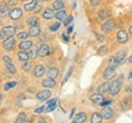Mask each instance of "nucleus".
I'll return each mask as SVG.
<instances>
[{
  "mask_svg": "<svg viewBox=\"0 0 132 123\" xmlns=\"http://www.w3.org/2000/svg\"><path fill=\"white\" fill-rule=\"evenodd\" d=\"M122 84H123V76H120L119 78L114 79L111 83H109V91L110 95H118L120 93V90L122 88Z\"/></svg>",
  "mask_w": 132,
  "mask_h": 123,
  "instance_id": "1",
  "label": "nucleus"
},
{
  "mask_svg": "<svg viewBox=\"0 0 132 123\" xmlns=\"http://www.w3.org/2000/svg\"><path fill=\"white\" fill-rule=\"evenodd\" d=\"M15 45H16V38L14 35H10V37H6V38L3 40V48L7 51H11L14 50Z\"/></svg>",
  "mask_w": 132,
  "mask_h": 123,
  "instance_id": "2",
  "label": "nucleus"
},
{
  "mask_svg": "<svg viewBox=\"0 0 132 123\" xmlns=\"http://www.w3.org/2000/svg\"><path fill=\"white\" fill-rule=\"evenodd\" d=\"M22 15H23L22 9H20V7H17V6H15V7H12V9H10V11H9V17L12 20V21H19V20L22 17Z\"/></svg>",
  "mask_w": 132,
  "mask_h": 123,
  "instance_id": "3",
  "label": "nucleus"
},
{
  "mask_svg": "<svg viewBox=\"0 0 132 123\" xmlns=\"http://www.w3.org/2000/svg\"><path fill=\"white\" fill-rule=\"evenodd\" d=\"M3 61L5 62L6 71L9 72L10 74H15V73H16V67H15L14 62H12V60H11V57H10V56H6V55H5V56L3 57Z\"/></svg>",
  "mask_w": 132,
  "mask_h": 123,
  "instance_id": "4",
  "label": "nucleus"
},
{
  "mask_svg": "<svg viewBox=\"0 0 132 123\" xmlns=\"http://www.w3.org/2000/svg\"><path fill=\"white\" fill-rule=\"evenodd\" d=\"M114 28H115V21H114L113 18H108L100 26V29H102L103 33H109V32H111Z\"/></svg>",
  "mask_w": 132,
  "mask_h": 123,
  "instance_id": "5",
  "label": "nucleus"
},
{
  "mask_svg": "<svg viewBox=\"0 0 132 123\" xmlns=\"http://www.w3.org/2000/svg\"><path fill=\"white\" fill-rule=\"evenodd\" d=\"M116 40H118L119 44H125V43L128 42V32L123 31V29H120L116 33Z\"/></svg>",
  "mask_w": 132,
  "mask_h": 123,
  "instance_id": "6",
  "label": "nucleus"
},
{
  "mask_svg": "<svg viewBox=\"0 0 132 123\" xmlns=\"http://www.w3.org/2000/svg\"><path fill=\"white\" fill-rule=\"evenodd\" d=\"M50 96H52V91L49 89L40 90V91H38L37 95H36L37 100H39V101H47V100H49Z\"/></svg>",
  "mask_w": 132,
  "mask_h": 123,
  "instance_id": "7",
  "label": "nucleus"
},
{
  "mask_svg": "<svg viewBox=\"0 0 132 123\" xmlns=\"http://www.w3.org/2000/svg\"><path fill=\"white\" fill-rule=\"evenodd\" d=\"M49 52H50V48H49V45H47V44H42L38 48L37 56H39V57H45L47 55H49Z\"/></svg>",
  "mask_w": 132,
  "mask_h": 123,
  "instance_id": "8",
  "label": "nucleus"
},
{
  "mask_svg": "<svg viewBox=\"0 0 132 123\" xmlns=\"http://www.w3.org/2000/svg\"><path fill=\"white\" fill-rule=\"evenodd\" d=\"M102 116H103L104 119H111L114 117V110L110 106H103Z\"/></svg>",
  "mask_w": 132,
  "mask_h": 123,
  "instance_id": "9",
  "label": "nucleus"
},
{
  "mask_svg": "<svg viewBox=\"0 0 132 123\" xmlns=\"http://www.w3.org/2000/svg\"><path fill=\"white\" fill-rule=\"evenodd\" d=\"M116 74V71H115V68H111V67H108V68H105L104 70V73H103V78L105 81H110V79H113L114 77Z\"/></svg>",
  "mask_w": 132,
  "mask_h": 123,
  "instance_id": "10",
  "label": "nucleus"
},
{
  "mask_svg": "<svg viewBox=\"0 0 132 123\" xmlns=\"http://www.w3.org/2000/svg\"><path fill=\"white\" fill-rule=\"evenodd\" d=\"M45 74V67L43 66V65H37V66L34 67V70H33V76L36 77V78H40Z\"/></svg>",
  "mask_w": 132,
  "mask_h": 123,
  "instance_id": "11",
  "label": "nucleus"
},
{
  "mask_svg": "<svg viewBox=\"0 0 132 123\" xmlns=\"http://www.w3.org/2000/svg\"><path fill=\"white\" fill-rule=\"evenodd\" d=\"M89 99H90V101H92L93 104L100 105V102H102L105 98H104V94H102V93H94V94H92L89 96Z\"/></svg>",
  "mask_w": 132,
  "mask_h": 123,
  "instance_id": "12",
  "label": "nucleus"
},
{
  "mask_svg": "<svg viewBox=\"0 0 132 123\" xmlns=\"http://www.w3.org/2000/svg\"><path fill=\"white\" fill-rule=\"evenodd\" d=\"M54 16H55V12H54V10L52 9V7H47V9H44L43 10V12H42V17L44 20H52L54 18Z\"/></svg>",
  "mask_w": 132,
  "mask_h": 123,
  "instance_id": "13",
  "label": "nucleus"
},
{
  "mask_svg": "<svg viewBox=\"0 0 132 123\" xmlns=\"http://www.w3.org/2000/svg\"><path fill=\"white\" fill-rule=\"evenodd\" d=\"M1 32L4 33L5 38H6V37H10V35H14L15 32H16V27H14V26H4Z\"/></svg>",
  "mask_w": 132,
  "mask_h": 123,
  "instance_id": "14",
  "label": "nucleus"
},
{
  "mask_svg": "<svg viewBox=\"0 0 132 123\" xmlns=\"http://www.w3.org/2000/svg\"><path fill=\"white\" fill-rule=\"evenodd\" d=\"M40 33H42V29L39 27V24L29 27V31H28L29 37H38V35H40Z\"/></svg>",
  "mask_w": 132,
  "mask_h": 123,
  "instance_id": "15",
  "label": "nucleus"
},
{
  "mask_svg": "<svg viewBox=\"0 0 132 123\" xmlns=\"http://www.w3.org/2000/svg\"><path fill=\"white\" fill-rule=\"evenodd\" d=\"M56 104H57V98L49 100L47 106H45V112H52V111H54V110L56 109Z\"/></svg>",
  "mask_w": 132,
  "mask_h": 123,
  "instance_id": "16",
  "label": "nucleus"
},
{
  "mask_svg": "<svg viewBox=\"0 0 132 123\" xmlns=\"http://www.w3.org/2000/svg\"><path fill=\"white\" fill-rule=\"evenodd\" d=\"M86 119H87L86 112H80V113L76 115L75 117H72V121L75 123H83V122H86Z\"/></svg>",
  "mask_w": 132,
  "mask_h": 123,
  "instance_id": "17",
  "label": "nucleus"
},
{
  "mask_svg": "<svg viewBox=\"0 0 132 123\" xmlns=\"http://www.w3.org/2000/svg\"><path fill=\"white\" fill-rule=\"evenodd\" d=\"M55 84H56V82H55V79H52V78H45L44 81L42 82V85L43 88H47V89H49V88H54L55 87Z\"/></svg>",
  "mask_w": 132,
  "mask_h": 123,
  "instance_id": "18",
  "label": "nucleus"
},
{
  "mask_svg": "<svg viewBox=\"0 0 132 123\" xmlns=\"http://www.w3.org/2000/svg\"><path fill=\"white\" fill-rule=\"evenodd\" d=\"M47 74L49 78H52V79H56L57 76H59V68L57 67H50L49 70H48Z\"/></svg>",
  "mask_w": 132,
  "mask_h": 123,
  "instance_id": "19",
  "label": "nucleus"
},
{
  "mask_svg": "<svg viewBox=\"0 0 132 123\" xmlns=\"http://www.w3.org/2000/svg\"><path fill=\"white\" fill-rule=\"evenodd\" d=\"M66 16H67V14H66V10H64V9H61V10H57L56 12H55V18L59 21V22H64V20L66 18Z\"/></svg>",
  "mask_w": 132,
  "mask_h": 123,
  "instance_id": "20",
  "label": "nucleus"
},
{
  "mask_svg": "<svg viewBox=\"0 0 132 123\" xmlns=\"http://www.w3.org/2000/svg\"><path fill=\"white\" fill-rule=\"evenodd\" d=\"M32 45H33V43L31 42V40H28V39H27V40H22V42L20 43L19 49L20 50H23V51H27Z\"/></svg>",
  "mask_w": 132,
  "mask_h": 123,
  "instance_id": "21",
  "label": "nucleus"
},
{
  "mask_svg": "<svg viewBox=\"0 0 132 123\" xmlns=\"http://www.w3.org/2000/svg\"><path fill=\"white\" fill-rule=\"evenodd\" d=\"M115 57H116V60H118V62H119V66H120V65H122L123 62L126 61V59H127V57H126V51H123V50L119 51Z\"/></svg>",
  "mask_w": 132,
  "mask_h": 123,
  "instance_id": "22",
  "label": "nucleus"
},
{
  "mask_svg": "<svg viewBox=\"0 0 132 123\" xmlns=\"http://www.w3.org/2000/svg\"><path fill=\"white\" fill-rule=\"evenodd\" d=\"M65 7V1L64 0H55L54 3H53V5H52V9L53 10H61V9H64Z\"/></svg>",
  "mask_w": 132,
  "mask_h": 123,
  "instance_id": "23",
  "label": "nucleus"
},
{
  "mask_svg": "<svg viewBox=\"0 0 132 123\" xmlns=\"http://www.w3.org/2000/svg\"><path fill=\"white\" fill-rule=\"evenodd\" d=\"M17 59H19L21 62L28 61V60H29L28 52H27V51H23V50H20V51L17 52Z\"/></svg>",
  "mask_w": 132,
  "mask_h": 123,
  "instance_id": "24",
  "label": "nucleus"
},
{
  "mask_svg": "<svg viewBox=\"0 0 132 123\" xmlns=\"http://www.w3.org/2000/svg\"><path fill=\"white\" fill-rule=\"evenodd\" d=\"M98 17L102 20H106L110 17V11L108 9H100L98 11Z\"/></svg>",
  "mask_w": 132,
  "mask_h": 123,
  "instance_id": "25",
  "label": "nucleus"
},
{
  "mask_svg": "<svg viewBox=\"0 0 132 123\" xmlns=\"http://www.w3.org/2000/svg\"><path fill=\"white\" fill-rule=\"evenodd\" d=\"M37 4H38V0H32L29 3H26L23 5V10H26V11H33V9L36 7Z\"/></svg>",
  "mask_w": 132,
  "mask_h": 123,
  "instance_id": "26",
  "label": "nucleus"
},
{
  "mask_svg": "<svg viewBox=\"0 0 132 123\" xmlns=\"http://www.w3.org/2000/svg\"><path fill=\"white\" fill-rule=\"evenodd\" d=\"M98 93H102V94H105V93H108L109 91V83L108 82H104L102 84L98 85Z\"/></svg>",
  "mask_w": 132,
  "mask_h": 123,
  "instance_id": "27",
  "label": "nucleus"
},
{
  "mask_svg": "<svg viewBox=\"0 0 132 123\" xmlns=\"http://www.w3.org/2000/svg\"><path fill=\"white\" fill-rule=\"evenodd\" d=\"M102 121H103V116L99 112H94L92 115V117H90V123H99Z\"/></svg>",
  "mask_w": 132,
  "mask_h": 123,
  "instance_id": "28",
  "label": "nucleus"
},
{
  "mask_svg": "<svg viewBox=\"0 0 132 123\" xmlns=\"http://www.w3.org/2000/svg\"><path fill=\"white\" fill-rule=\"evenodd\" d=\"M26 122H29L28 116L24 113V112H21V113H19L17 118H16V123H26Z\"/></svg>",
  "mask_w": 132,
  "mask_h": 123,
  "instance_id": "29",
  "label": "nucleus"
},
{
  "mask_svg": "<svg viewBox=\"0 0 132 123\" xmlns=\"http://www.w3.org/2000/svg\"><path fill=\"white\" fill-rule=\"evenodd\" d=\"M37 51H38V48H36L34 45H32V46L29 48L28 50H27L29 59H36L37 57Z\"/></svg>",
  "mask_w": 132,
  "mask_h": 123,
  "instance_id": "30",
  "label": "nucleus"
},
{
  "mask_svg": "<svg viewBox=\"0 0 132 123\" xmlns=\"http://www.w3.org/2000/svg\"><path fill=\"white\" fill-rule=\"evenodd\" d=\"M26 23L28 24L29 27H31V26H37V24H39V20H38L37 16H32V17H29V18L26 21Z\"/></svg>",
  "mask_w": 132,
  "mask_h": 123,
  "instance_id": "31",
  "label": "nucleus"
},
{
  "mask_svg": "<svg viewBox=\"0 0 132 123\" xmlns=\"http://www.w3.org/2000/svg\"><path fill=\"white\" fill-rule=\"evenodd\" d=\"M21 68L23 70L24 72H29L33 68V65H32V62L29 61H24V62H22V66H21Z\"/></svg>",
  "mask_w": 132,
  "mask_h": 123,
  "instance_id": "32",
  "label": "nucleus"
},
{
  "mask_svg": "<svg viewBox=\"0 0 132 123\" xmlns=\"http://www.w3.org/2000/svg\"><path fill=\"white\" fill-rule=\"evenodd\" d=\"M119 66V62L116 60V57L115 56H111L109 59V62H108V67H111V68H116Z\"/></svg>",
  "mask_w": 132,
  "mask_h": 123,
  "instance_id": "33",
  "label": "nucleus"
},
{
  "mask_svg": "<svg viewBox=\"0 0 132 123\" xmlns=\"http://www.w3.org/2000/svg\"><path fill=\"white\" fill-rule=\"evenodd\" d=\"M130 104H131L130 99H128V98H125L123 100H121V102H120V107H121V110H126V109L130 107Z\"/></svg>",
  "mask_w": 132,
  "mask_h": 123,
  "instance_id": "34",
  "label": "nucleus"
},
{
  "mask_svg": "<svg viewBox=\"0 0 132 123\" xmlns=\"http://www.w3.org/2000/svg\"><path fill=\"white\" fill-rule=\"evenodd\" d=\"M16 37H17V39H20L22 42V40H27L28 39L29 34H28V32H20V33H17Z\"/></svg>",
  "mask_w": 132,
  "mask_h": 123,
  "instance_id": "35",
  "label": "nucleus"
},
{
  "mask_svg": "<svg viewBox=\"0 0 132 123\" xmlns=\"http://www.w3.org/2000/svg\"><path fill=\"white\" fill-rule=\"evenodd\" d=\"M72 71H73V70H72V67H70V68L67 70V72H66L65 77H64V79H62V83H61L62 85H64V84H65V83H66V82L69 81V78H70V77H71V74H72Z\"/></svg>",
  "mask_w": 132,
  "mask_h": 123,
  "instance_id": "36",
  "label": "nucleus"
},
{
  "mask_svg": "<svg viewBox=\"0 0 132 123\" xmlns=\"http://www.w3.org/2000/svg\"><path fill=\"white\" fill-rule=\"evenodd\" d=\"M16 82H7V83H5L4 84V90H10L12 89V88H15L16 87Z\"/></svg>",
  "mask_w": 132,
  "mask_h": 123,
  "instance_id": "37",
  "label": "nucleus"
},
{
  "mask_svg": "<svg viewBox=\"0 0 132 123\" xmlns=\"http://www.w3.org/2000/svg\"><path fill=\"white\" fill-rule=\"evenodd\" d=\"M59 28H60V22H59V21L49 26V29H50V32H56Z\"/></svg>",
  "mask_w": 132,
  "mask_h": 123,
  "instance_id": "38",
  "label": "nucleus"
},
{
  "mask_svg": "<svg viewBox=\"0 0 132 123\" xmlns=\"http://www.w3.org/2000/svg\"><path fill=\"white\" fill-rule=\"evenodd\" d=\"M72 21H73V16H72V15H69V16H66V18L64 20V26H65V27H67L69 24L72 23Z\"/></svg>",
  "mask_w": 132,
  "mask_h": 123,
  "instance_id": "39",
  "label": "nucleus"
},
{
  "mask_svg": "<svg viewBox=\"0 0 132 123\" xmlns=\"http://www.w3.org/2000/svg\"><path fill=\"white\" fill-rule=\"evenodd\" d=\"M94 37L97 38V40H98V42H104V40H105V37H104V34L94 33Z\"/></svg>",
  "mask_w": 132,
  "mask_h": 123,
  "instance_id": "40",
  "label": "nucleus"
},
{
  "mask_svg": "<svg viewBox=\"0 0 132 123\" xmlns=\"http://www.w3.org/2000/svg\"><path fill=\"white\" fill-rule=\"evenodd\" d=\"M7 9V4L0 3V14H5V10Z\"/></svg>",
  "mask_w": 132,
  "mask_h": 123,
  "instance_id": "41",
  "label": "nucleus"
},
{
  "mask_svg": "<svg viewBox=\"0 0 132 123\" xmlns=\"http://www.w3.org/2000/svg\"><path fill=\"white\" fill-rule=\"evenodd\" d=\"M99 49H100V50H99V52H98L99 55H103V54L105 55V54H106V51H108V48L105 46V45H104V46H102V48H99Z\"/></svg>",
  "mask_w": 132,
  "mask_h": 123,
  "instance_id": "42",
  "label": "nucleus"
},
{
  "mask_svg": "<svg viewBox=\"0 0 132 123\" xmlns=\"http://www.w3.org/2000/svg\"><path fill=\"white\" fill-rule=\"evenodd\" d=\"M89 3L92 6H94V7H97L100 3H102V0H89Z\"/></svg>",
  "mask_w": 132,
  "mask_h": 123,
  "instance_id": "43",
  "label": "nucleus"
},
{
  "mask_svg": "<svg viewBox=\"0 0 132 123\" xmlns=\"http://www.w3.org/2000/svg\"><path fill=\"white\" fill-rule=\"evenodd\" d=\"M44 111H45V106H39L38 109L34 110L36 113H42V112H44Z\"/></svg>",
  "mask_w": 132,
  "mask_h": 123,
  "instance_id": "44",
  "label": "nucleus"
},
{
  "mask_svg": "<svg viewBox=\"0 0 132 123\" xmlns=\"http://www.w3.org/2000/svg\"><path fill=\"white\" fill-rule=\"evenodd\" d=\"M15 6H16V0H10L9 3H7V7L9 9H12Z\"/></svg>",
  "mask_w": 132,
  "mask_h": 123,
  "instance_id": "45",
  "label": "nucleus"
},
{
  "mask_svg": "<svg viewBox=\"0 0 132 123\" xmlns=\"http://www.w3.org/2000/svg\"><path fill=\"white\" fill-rule=\"evenodd\" d=\"M42 6H40V5L39 4H37L36 5V7H34V9H33V12H36V14H37V12H39V11H42Z\"/></svg>",
  "mask_w": 132,
  "mask_h": 123,
  "instance_id": "46",
  "label": "nucleus"
},
{
  "mask_svg": "<svg viewBox=\"0 0 132 123\" xmlns=\"http://www.w3.org/2000/svg\"><path fill=\"white\" fill-rule=\"evenodd\" d=\"M72 31H73V26H72V24H69V26H67V33L69 34L72 33Z\"/></svg>",
  "mask_w": 132,
  "mask_h": 123,
  "instance_id": "47",
  "label": "nucleus"
},
{
  "mask_svg": "<svg viewBox=\"0 0 132 123\" xmlns=\"http://www.w3.org/2000/svg\"><path fill=\"white\" fill-rule=\"evenodd\" d=\"M126 93H128V94H131L132 93V84H130V85L126 87Z\"/></svg>",
  "mask_w": 132,
  "mask_h": 123,
  "instance_id": "48",
  "label": "nucleus"
},
{
  "mask_svg": "<svg viewBox=\"0 0 132 123\" xmlns=\"http://www.w3.org/2000/svg\"><path fill=\"white\" fill-rule=\"evenodd\" d=\"M62 39H64V42H65V43H69V42H70L69 35H65V34H62Z\"/></svg>",
  "mask_w": 132,
  "mask_h": 123,
  "instance_id": "49",
  "label": "nucleus"
},
{
  "mask_svg": "<svg viewBox=\"0 0 132 123\" xmlns=\"http://www.w3.org/2000/svg\"><path fill=\"white\" fill-rule=\"evenodd\" d=\"M75 112H76V107H73V109L71 110V113H70V118L72 119V117L75 116Z\"/></svg>",
  "mask_w": 132,
  "mask_h": 123,
  "instance_id": "50",
  "label": "nucleus"
},
{
  "mask_svg": "<svg viewBox=\"0 0 132 123\" xmlns=\"http://www.w3.org/2000/svg\"><path fill=\"white\" fill-rule=\"evenodd\" d=\"M3 39H5V35H4V33L0 31V40H3Z\"/></svg>",
  "mask_w": 132,
  "mask_h": 123,
  "instance_id": "51",
  "label": "nucleus"
},
{
  "mask_svg": "<svg viewBox=\"0 0 132 123\" xmlns=\"http://www.w3.org/2000/svg\"><path fill=\"white\" fill-rule=\"evenodd\" d=\"M128 35H132V26H130L128 28Z\"/></svg>",
  "mask_w": 132,
  "mask_h": 123,
  "instance_id": "52",
  "label": "nucleus"
},
{
  "mask_svg": "<svg viewBox=\"0 0 132 123\" xmlns=\"http://www.w3.org/2000/svg\"><path fill=\"white\" fill-rule=\"evenodd\" d=\"M128 79H132V70L130 71V73H128V77H127Z\"/></svg>",
  "mask_w": 132,
  "mask_h": 123,
  "instance_id": "53",
  "label": "nucleus"
},
{
  "mask_svg": "<svg viewBox=\"0 0 132 123\" xmlns=\"http://www.w3.org/2000/svg\"><path fill=\"white\" fill-rule=\"evenodd\" d=\"M128 62H130V63H132V55L128 57Z\"/></svg>",
  "mask_w": 132,
  "mask_h": 123,
  "instance_id": "54",
  "label": "nucleus"
},
{
  "mask_svg": "<svg viewBox=\"0 0 132 123\" xmlns=\"http://www.w3.org/2000/svg\"><path fill=\"white\" fill-rule=\"evenodd\" d=\"M0 26H3V20H0Z\"/></svg>",
  "mask_w": 132,
  "mask_h": 123,
  "instance_id": "55",
  "label": "nucleus"
},
{
  "mask_svg": "<svg viewBox=\"0 0 132 123\" xmlns=\"http://www.w3.org/2000/svg\"><path fill=\"white\" fill-rule=\"evenodd\" d=\"M38 1H42V3H44V1H48V0H38Z\"/></svg>",
  "mask_w": 132,
  "mask_h": 123,
  "instance_id": "56",
  "label": "nucleus"
},
{
  "mask_svg": "<svg viewBox=\"0 0 132 123\" xmlns=\"http://www.w3.org/2000/svg\"><path fill=\"white\" fill-rule=\"evenodd\" d=\"M0 104H1V95H0Z\"/></svg>",
  "mask_w": 132,
  "mask_h": 123,
  "instance_id": "57",
  "label": "nucleus"
},
{
  "mask_svg": "<svg viewBox=\"0 0 132 123\" xmlns=\"http://www.w3.org/2000/svg\"><path fill=\"white\" fill-rule=\"evenodd\" d=\"M130 16H131V17H132V11H131V12H130Z\"/></svg>",
  "mask_w": 132,
  "mask_h": 123,
  "instance_id": "58",
  "label": "nucleus"
},
{
  "mask_svg": "<svg viewBox=\"0 0 132 123\" xmlns=\"http://www.w3.org/2000/svg\"><path fill=\"white\" fill-rule=\"evenodd\" d=\"M21 1H27V0H21Z\"/></svg>",
  "mask_w": 132,
  "mask_h": 123,
  "instance_id": "59",
  "label": "nucleus"
}]
</instances>
